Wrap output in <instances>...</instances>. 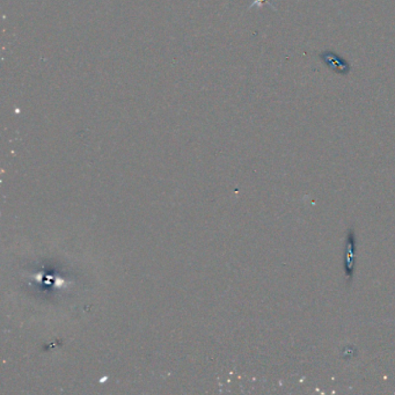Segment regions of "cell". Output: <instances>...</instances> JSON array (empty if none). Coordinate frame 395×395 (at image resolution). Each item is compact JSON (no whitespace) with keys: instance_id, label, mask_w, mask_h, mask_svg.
<instances>
[{"instance_id":"3","label":"cell","mask_w":395,"mask_h":395,"mask_svg":"<svg viewBox=\"0 0 395 395\" xmlns=\"http://www.w3.org/2000/svg\"><path fill=\"white\" fill-rule=\"evenodd\" d=\"M271 0H253V4H251L250 6H249V8H253V7H262L263 5H269L270 7L271 8H273L276 11V8L275 6H273V4H271Z\"/></svg>"},{"instance_id":"1","label":"cell","mask_w":395,"mask_h":395,"mask_svg":"<svg viewBox=\"0 0 395 395\" xmlns=\"http://www.w3.org/2000/svg\"><path fill=\"white\" fill-rule=\"evenodd\" d=\"M320 59L326 67L332 70L333 72L340 74V76H348L351 72V65L347 59L336 54L333 50H323L319 55Z\"/></svg>"},{"instance_id":"2","label":"cell","mask_w":395,"mask_h":395,"mask_svg":"<svg viewBox=\"0 0 395 395\" xmlns=\"http://www.w3.org/2000/svg\"><path fill=\"white\" fill-rule=\"evenodd\" d=\"M354 246H356V241H354V236L349 235V239H348V244H347V253H345V269H347V276H351V272L353 270V262L351 261V259H353V254H354Z\"/></svg>"}]
</instances>
